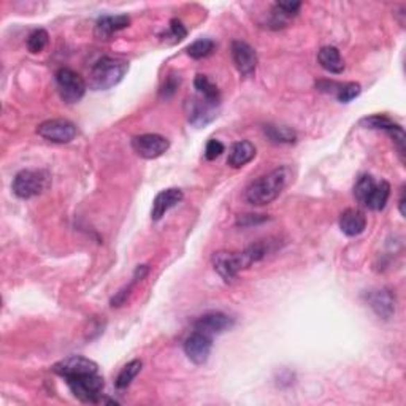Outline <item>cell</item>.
I'll return each mask as SVG.
<instances>
[{
  "instance_id": "1",
  "label": "cell",
  "mask_w": 406,
  "mask_h": 406,
  "mask_svg": "<svg viewBox=\"0 0 406 406\" xmlns=\"http://www.w3.org/2000/svg\"><path fill=\"white\" fill-rule=\"evenodd\" d=\"M267 254V248L264 243H255L248 246L242 253H229L218 251L213 254V267L218 271V275L224 281H232L233 278L240 273L242 270H246L253 264L262 260Z\"/></svg>"
},
{
  "instance_id": "2",
  "label": "cell",
  "mask_w": 406,
  "mask_h": 406,
  "mask_svg": "<svg viewBox=\"0 0 406 406\" xmlns=\"http://www.w3.org/2000/svg\"><path fill=\"white\" fill-rule=\"evenodd\" d=\"M289 181V169L287 167H280V169L271 170L270 174L257 178L248 186L244 192V198L248 203L255 205V207H264L280 197V194L285 191Z\"/></svg>"
},
{
  "instance_id": "3",
  "label": "cell",
  "mask_w": 406,
  "mask_h": 406,
  "mask_svg": "<svg viewBox=\"0 0 406 406\" xmlns=\"http://www.w3.org/2000/svg\"><path fill=\"white\" fill-rule=\"evenodd\" d=\"M129 70V62L119 58L105 56L92 65L87 85L92 91H108L122 81Z\"/></svg>"
},
{
  "instance_id": "4",
  "label": "cell",
  "mask_w": 406,
  "mask_h": 406,
  "mask_svg": "<svg viewBox=\"0 0 406 406\" xmlns=\"http://www.w3.org/2000/svg\"><path fill=\"white\" fill-rule=\"evenodd\" d=\"M65 382H67V386L70 387L71 394H74L78 400H81V402H85V403L100 402L105 382H103L102 375H100L99 371L67 378Z\"/></svg>"
},
{
  "instance_id": "5",
  "label": "cell",
  "mask_w": 406,
  "mask_h": 406,
  "mask_svg": "<svg viewBox=\"0 0 406 406\" xmlns=\"http://www.w3.org/2000/svg\"><path fill=\"white\" fill-rule=\"evenodd\" d=\"M48 176L42 170H21L13 180V194L18 198L27 200L40 196L46 187Z\"/></svg>"
},
{
  "instance_id": "6",
  "label": "cell",
  "mask_w": 406,
  "mask_h": 406,
  "mask_svg": "<svg viewBox=\"0 0 406 406\" xmlns=\"http://www.w3.org/2000/svg\"><path fill=\"white\" fill-rule=\"evenodd\" d=\"M56 85H58L60 97L67 103L80 102L85 97L87 89L83 76L78 75L71 69H67V67H62V69L58 70V74H56Z\"/></svg>"
},
{
  "instance_id": "7",
  "label": "cell",
  "mask_w": 406,
  "mask_h": 406,
  "mask_svg": "<svg viewBox=\"0 0 406 406\" xmlns=\"http://www.w3.org/2000/svg\"><path fill=\"white\" fill-rule=\"evenodd\" d=\"M132 148L140 158L153 160L169 151L170 142L158 133H143L132 138Z\"/></svg>"
},
{
  "instance_id": "8",
  "label": "cell",
  "mask_w": 406,
  "mask_h": 406,
  "mask_svg": "<svg viewBox=\"0 0 406 406\" xmlns=\"http://www.w3.org/2000/svg\"><path fill=\"white\" fill-rule=\"evenodd\" d=\"M37 133L44 140L64 144L76 137V126L69 119H49L37 127Z\"/></svg>"
},
{
  "instance_id": "9",
  "label": "cell",
  "mask_w": 406,
  "mask_h": 406,
  "mask_svg": "<svg viewBox=\"0 0 406 406\" xmlns=\"http://www.w3.org/2000/svg\"><path fill=\"white\" fill-rule=\"evenodd\" d=\"M185 354L192 364L203 365L208 362L211 349H213V337L203 332H192L185 340Z\"/></svg>"
},
{
  "instance_id": "10",
  "label": "cell",
  "mask_w": 406,
  "mask_h": 406,
  "mask_svg": "<svg viewBox=\"0 0 406 406\" xmlns=\"http://www.w3.org/2000/svg\"><path fill=\"white\" fill-rule=\"evenodd\" d=\"M216 108H218V105L211 103L200 96L189 99L185 103L187 121L196 127H203L216 119V116H218V110Z\"/></svg>"
},
{
  "instance_id": "11",
  "label": "cell",
  "mask_w": 406,
  "mask_h": 406,
  "mask_svg": "<svg viewBox=\"0 0 406 406\" xmlns=\"http://www.w3.org/2000/svg\"><path fill=\"white\" fill-rule=\"evenodd\" d=\"M53 371L56 375L62 376L64 380H67V378H71V376L99 371V365L91 359L83 357V355H70V357L54 364Z\"/></svg>"
},
{
  "instance_id": "12",
  "label": "cell",
  "mask_w": 406,
  "mask_h": 406,
  "mask_svg": "<svg viewBox=\"0 0 406 406\" xmlns=\"http://www.w3.org/2000/svg\"><path fill=\"white\" fill-rule=\"evenodd\" d=\"M232 58L238 71L243 76H253L257 69V53L246 42L235 40L232 43Z\"/></svg>"
},
{
  "instance_id": "13",
  "label": "cell",
  "mask_w": 406,
  "mask_h": 406,
  "mask_svg": "<svg viewBox=\"0 0 406 406\" xmlns=\"http://www.w3.org/2000/svg\"><path fill=\"white\" fill-rule=\"evenodd\" d=\"M233 324H235V321H233V318H230L229 314L221 313V311H210V313L200 316V318L194 322V329L213 337L226 330H230Z\"/></svg>"
},
{
  "instance_id": "14",
  "label": "cell",
  "mask_w": 406,
  "mask_h": 406,
  "mask_svg": "<svg viewBox=\"0 0 406 406\" xmlns=\"http://www.w3.org/2000/svg\"><path fill=\"white\" fill-rule=\"evenodd\" d=\"M366 302H369L370 308L382 319H391L396 314V296L391 289L381 287L370 291L366 296Z\"/></svg>"
},
{
  "instance_id": "15",
  "label": "cell",
  "mask_w": 406,
  "mask_h": 406,
  "mask_svg": "<svg viewBox=\"0 0 406 406\" xmlns=\"http://www.w3.org/2000/svg\"><path fill=\"white\" fill-rule=\"evenodd\" d=\"M183 198H185V194H183L181 189L178 187H170L165 189L162 192H159L153 202L151 219L160 221L167 214V211L176 207Z\"/></svg>"
},
{
  "instance_id": "16",
  "label": "cell",
  "mask_w": 406,
  "mask_h": 406,
  "mask_svg": "<svg viewBox=\"0 0 406 406\" xmlns=\"http://www.w3.org/2000/svg\"><path fill=\"white\" fill-rule=\"evenodd\" d=\"M340 229L348 237H357L366 229V218L357 208H348L340 216Z\"/></svg>"
},
{
  "instance_id": "17",
  "label": "cell",
  "mask_w": 406,
  "mask_h": 406,
  "mask_svg": "<svg viewBox=\"0 0 406 406\" xmlns=\"http://www.w3.org/2000/svg\"><path fill=\"white\" fill-rule=\"evenodd\" d=\"M130 24V18L127 15L118 16H102L96 22V37L100 40H107L113 33L126 29Z\"/></svg>"
},
{
  "instance_id": "18",
  "label": "cell",
  "mask_w": 406,
  "mask_h": 406,
  "mask_svg": "<svg viewBox=\"0 0 406 406\" xmlns=\"http://www.w3.org/2000/svg\"><path fill=\"white\" fill-rule=\"evenodd\" d=\"M254 158H255V146L251 142L243 140V142L233 143L227 162H229V165L233 167V169H242V167L251 162Z\"/></svg>"
},
{
  "instance_id": "19",
  "label": "cell",
  "mask_w": 406,
  "mask_h": 406,
  "mask_svg": "<svg viewBox=\"0 0 406 406\" xmlns=\"http://www.w3.org/2000/svg\"><path fill=\"white\" fill-rule=\"evenodd\" d=\"M318 60L324 70L333 75H340L344 70V60L335 46H324L318 53Z\"/></svg>"
},
{
  "instance_id": "20",
  "label": "cell",
  "mask_w": 406,
  "mask_h": 406,
  "mask_svg": "<svg viewBox=\"0 0 406 406\" xmlns=\"http://www.w3.org/2000/svg\"><path fill=\"white\" fill-rule=\"evenodd\" d=\"M389 197H391V185L387 181L381 180L376 183L375 187L371 189L370 196L365 200V207L371 211H381L389 202Z\"/></svg>"
},
{
  "instance_id": "21",
  "label": "cell",
  "mask_w": 406,
  "mask_h": 406,
  "mask_svg": "<svg viewBox=\"0 0 406 406\" xmlns=\"http://www.w3.org/2000/svg\"><path fill=\"white\" fill-rule=\"evenodd\" d=\"M264 133L271 143L276 144H294L297 142V133L291 127L267 124L264 127Z\"/></svg>"
},
{
  "instance_id": "22",
  "label": "cell",
  "mask_w": 406,
  "mask_h": 406,
  "mask_svg": "<svg viewBox=\"0 0 406 406\" xmlns=\"http://www.w3.org/2000/svg\"><path fill=\"white\" fill-rule=\"evenodd\" d=\"M194 86H196L198 96L208 100L211 103H216L219 105V100H221V94H219V89L216 87V85L210 81L208 76L205 75H197L196 80H194Z\"/></svg>"
},
{
  "instance_id": "23",
  "label": "cell",
  "mask_w": 406,
  "mask_h": 406,
  "mask_svg": "<svg viewBox=\"0 0 406 406\" xmlns=\"http://www.w3.org/2000/svg\"><path fill=\"white\" fill-rule=\"evenodd\" d=\"M148 265H140V267H137V270H135V275H133V278H132V281L129 282V285H127L124 289H121V291L116 294V296L113 297V300H111V307H121L122 303L126 302L127 300V297L130 296V292H132V289H133V286L137 285L138 281H142L144 276L148 275Z\"/></svg>"
},
{
  "instance_id": "24",
  "label": "cell",
  "mask_w": 406,
  "mask_h": 406,
  "mask_svg": "<svg viewBox=\"0 0 406 406\" xmlns=\"http://www.w3.org/2000/svg\"><path fill=\"white\" fill-rule=\"evenodd\" d=\"M142 370V362L140 360H130L129 364L122 366V370L119 371L118 378H116V387L118 389H127L130 384L132 381L135 380L137 375L140 373Z\"/></svg>"
},
{
  "instance_id": "25",
  "label": "cell",
  "mask_w": 406,
  "mask_h": 406,
  "mask_svg": "<svg viewBox=\"0 0 406 406\" xmlns=\"http://www.w3.org/2000/svg\"><path fill=\"white\" fill-rule=\"evenodd\" d=\"M214 42L210 38H200V40L194 42L186 48L187 56H191L192 59H203L214 51Z\"/></svg>"
},
{
  "instance_id": "26",
  "label": "cell",
  "mask_w": 406,
  "mask_h": 406,
  "mask_svg": "<svg viewBox=\"0 0 406 406\" xmlns=\"http://www.w3.org/2000/svg\"><path fill=\"white\" fill-rule=\"evenodd\" d=\"M375 185H376V181L373 180V176H371V175H362V176H360L357 180V183H355V186H354L355 198H357L360 203H365L366 197L370 196L371 189L375 187Z\"/></svg>"
},
{
  "instance_id": "27",
  "label": "cell",
  "mask_w": 406,
  "mask_h": 406,
  "mask_svg": "<svg viewBox=\"0 0 406 406\" xmlns=\"http://www.w3.org/2000/svg\"><path fill=\"white\" fill-rule=\"evenodd\" d=\"M48 42H49L48 32L44 29H35L31 33L29 38H27V49H29L31 53L37 54V53L43 51L44 46L48 44Z\"/></svg>"
},
{
  "instance_id": "28",
  "label": "cell",
  "mask_w": 406,
  "mask_h": 406,
  "mask_svg": "<svg viewBox=\"0 0 406 406\" xmlns=\"http://www.w3.org/2000/svg\"><path fill=\"white\" fill-rule=\"evenodd\" d=\"M360 92H362V87H360L359 83H340L335 96L341 103H349L351 100L357 99Z\"/></svg>"
},
{
  "instance_id": "29",
  "label": "cell",
  "mask_w": 406,
  "mask_h": 406,
  "mask_svg": "<svg viewBox=\"0 0 406 406\" xmlns=\"http://www.w3.org/2000/svg\"><path fill=\"white\" fill-rule=\"evenodd\" d=\"M365 129H373V130H387L389 127H392L396 122H394L391 118H387L384 115H375L370 116V118H365L360 121Z\"/></svg>"
},
{
  "instance_id": "30",
  "label": "cell",
  "mask_w": 406,
  "mask_h": 406,
  "mask_svg": "<svg viewBox=\"0 0 406 406\" xmlns=\"http://www.w3.org/2000/svg\"><path fill=\"white\" fill-rule=\"evenodd\" d=\"M180 83H181V78L180 76H176L175 74H170L169 76L165 78L164 86L160 87V97H162V99L174 97L178 86H180Z\"/></svg>"
},
{
  "instance_id": "31",
  "label": "cell",
  "mask_w": 406,
  "mask_h": 406,
  "mask_svg": "<svg viewBox=\"0 0 406 406\" xmlns=\"http://www.w3.org/2000/svg\"><path fill=\"white\" fill-rule=\"evenodd\" d=\"M222 153H224V144L219 140H216V138H211L207 143V148H205V158L208 160H214L218 159Z\"/></svg>"
},
{
  "instance_id": "32",
  "label": "cell",
  "mask_w": 406,
  "mask_h": 406,
  "mask_svg": "<svg viewBox=\"0 0 406 406\" xmlns=\"http://www.w3.org/2000/svg\"><path fill=\"white\" fill-rule=\"evenodd\" d=\"M269 221L265 214H243L238 218L237 221V226H242V227H249V226H257V224H262V222Z\"/></svg>"
},
{
  "instance_id": "33",
  "label": "cell",
  "mask_w": 406,
  "mask_h": 406,
  "mask_svg": "<svg viewBox=\"0 0 406 406\" xmlns=\"http://www.w3.org/2000/svg\"><path fill=\"white\" fill-rule=\"evenodd\" d=\"M170 35L175 38V42H181V40H185V38L187 37L186 27L183 26V22L180 19H171L170 21Z\"/></svg>"
},
{
  "instance_id": "34",
  "label": "cell",
  "mask_w": 406,
  "mask_h": 406,
  "mask_svg": "<svg viewBox=\"0 0 406 406\" xmlns=\"http://www.w3.org/2000/svg\"><path fill=\"white\" fill-rule=\"evenodd\" d=\"M398 207H400V213L402 216H405V189H402V196H400V202H398Z\"/></svg>"
}]
</instances>
